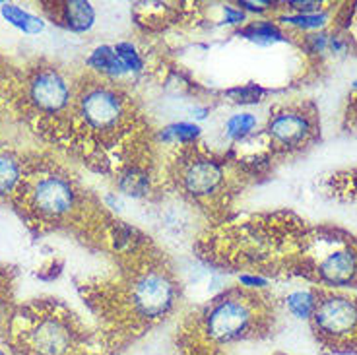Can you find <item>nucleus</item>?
Returning <instances> with one entry per match:
<instances>
[{
	"instance_id": "1",
	"label": "nucleus",
	"mask_w": 357,
	"mask_h": 355,
	"mask_svg": "<svg viewBox=\"0 0 357 355\" xmlns=\"http://www.w3.org/2000/svg\"><path fill=\"white\" fill-rule=\"evenodd\" d=\"M16 192L24 196L27 210L41 222L63 220L76 208V190L70 179L56 173H45L27 181L22 179Z\"/></svg>"
},
{
	"instance_id": "2",
	"label": "nucleus",
	"mask_w": 357,
	"mask_h": 355,
	"mask_svg": "<svg viewBox=\"0 0 357 355\" xmlns=\"http://www.w3.org/2000/svg\"><path fill=\"white\" fill-rule=\"evenodd\" d=\"M255 326V303L237 295L215 299L202 319V332L212 344L218 346L249 338Z\"/></svg>"
},
{
	"instance_id": "3",
	"label": "nucleus",
	"mask_w": 357,
	"mask_h": 355,
	"mask_svg": "<svg viewBox=\"0 0 357 355\" xmlns=\"http://www.w3.org/2000/svg\"><path fill=\"white\" fill-rule=\"evenodd\" d=\"M134 315L140 320L153 322L163 319L175 303V284L161 270H150L136 278L130 292Z\"/></svg>"
},
{
	"instance_id": "4",
	"label": "nucleus",
	"mask_w": 357,
	"mask_h": 355,
	"mask_svg": "<svg viewBox=\"0 0 357 355\" xmlns=\"http://www.w3.org/2000/svg\"><path fill=\"white\" fill-rule=\"evenodd\" d=\"M312 324L322 340L348 342L357 336V301L344 295L324 297L314 309Z\"/></svg>"
},
{
	"instance_id": "5",
	"label": "nucleus",
	"mask_w": 357,
	"mask_h": 355,
	"mask_svg": "<svg viewBox=\"0 0 357 355\" xmlns=\"http://www.w3.org/2000/svg\"><path fill=\"white\" fill-rule=\"evenodd\" d=\"M78 115L89 130L111 133L116 130L125 116V101L115 89L107 86H91L78 98Z\"/></svg>"
},
{
	"instance_id": "6",
	"label": "nucleus",
	"mask_w": 357,
	"mask_h": 355,
	"mask_svg": "<svg viewBox=\"0 0 357 355\" xmlns=\"http://www.w3.org/2000/svg\"><path fill=\"white\" fill-rule=\"evenodd\" d=\"M24 346L31 355H70L74 332L68 322L56 315L37 317L24 332Z\"/></svg>"
},
{
	"instance_id": "7",
	"label": "nucleus",
	"mask_w": 357,
	"mask_h": 355,
	"mask_svg": "<svg viewBox=\"0 0 357 355\" xmlns=\"http://www.w3.org/2000/svg\"><path fill=\"white\" fill-rule=\"evenodd\" d=\"M27 99L39 113L61 115L70 105L72 91L56 68H39L27 82Z\"/></svg>"
},
{
	"instance_id": "8",
	"label": "nucleus",
	"mask_w": 357,
	"mask_h": 355,
	"mask_svg": "<svg viewBox=\"0 0 357 355\" xmlns=\"http://www.w3.org/2000/svg\"><path fill=\"white\" fill-rule=\"evenodd\" d=\"M223 183V169L215 160L195 158L181 171V187L195 198L214 195Z\"/></svg>"
},
{
	"instance_id": "9",
	"label": "nucleus",
	"mask_w": 357,
	"mask_h": 355,
	"mask_svg": "<svg viewBox=\"0 0 357 355\" xmlns=\"http://www.w3.org/2000/svg\"><path fill=\"white\" fill-rule=\"evenodd\" d=\"M311 133V125L301 113H278L268 123V136L278 146H299L305 142V138Z\"/></svg>"
},
{
	"instance_id": "10",
	"label": "nucleus",
	"mask_w": 357,
	"mask_h": 355,
	"mask_svg": "<svg viewBox=\"0 0 357 355\" xmlns=\"http://www.w3.org/2000/svg\"><path fill=\"white\" fill-rule=\"evenodd\" d=\"M319 274L324 282L332 285L349 284L357 274V257L354 250H334L324 258L319 266Z\"/></svg>"
},
{
	"instance_id": "11",
	"label": "nucleus",
	"mask_w": 357,
	"mask_h": 355,
	"mask_svg": "<svg viewBox=\"0 0 357 355\" xmlns=\"http://www.w3.org/2000/svg\"><path fill=\"white\" fill-rule=\"evenodd\" d=\"M61 20L64 26L72 29V31H89L93 22H96V10L89 2H82V0H70L64 2L61 8Z\"/></svg>"
},
{
	"instance_id": "12",
	"label": "nucleus",
	"mask_w": 357,
	"mask_h": 355,
	"mask_svg": "<svg viewBox=\"0 0 357 355\" xmlns=\"http://www.w3.org/2000/svg\"><path fill=\"white\" fill-rule=\"evenodd\" d=\"M0 14H2V18L6 20L10 26L18 27L20 31H24L27 36H36V33L43 31V20L29 14L26 10H22L16 4H2L0 6Z\"/></svg>"
},
{
	"instance_id": "13",
	"label": "nucleus",
	"mask_w": 357,
	"mask_h": 355,
	"mask_svg": "<svg viewBox=\"0 0 357 355\" xmlns=\"http://www.w3.org/2000/svg\"><path fill=\"white\" fill-rule=\"evenodd\" d=\"M88 66L107 76H123L126 72L121 59L116 56L115 47H109V45H101L91 51L88 56Z\"/></svg>"
},
{
	"instance_id": "14",
	"label": "nucleus",
	"mask_w": 357,
	"mask_h": 355,
	"mask_svg": "<svg viewBox=\"0 0 357 355\" xmlns=\"http://www.w3.org/2000/svg\"><path fill=\"white\" fill-rule=\"evenodd\" d=\"M22 179H24V173H22V163L18 158L8 151H2L0 153V196L16 192Z\"/></svg>"
},
{
	"instance_id": "15",
	"label": "nucleus",
	"mask_w": 357,
	"mask_h": 355,
	"mask_svg": "<svg viewBox=\"0 0 357 355\" xmlns=\"http://www.w3.org/2000/svg\"><path fill=\"white\" fill-rule=\"evenodd\" d=\"M241 37L259 45H274L287 41L284 31L276 24H272V22H255V24H250V26L243 29Z\"/></svg>"
},
{
	"instance_id": "16",
	"label": "nucleus",
	"mask_w": 357,
	"mask_h": 355,
	"mask_svg": "<svg viewBox=\"0 0 357 355\" xmlns=\"http://www.w3.org/2000/svg\"><path fill=\"white\" fill-rule=\"evenodd\" d=\"M287 311L294 315L295 319H312L314 315V309H317V295L312 292H307V289H301V292L289 293L286 297Z\"/></svg>"
},
{
	"instance_id": "17",
	"label": "nucleus",
	"mask_w": 357,
	"mask_h": 355,
	"mask_svg": "<svg viewBox=\"0 0 357 355\" xmlns=\"http://www.w3.org/2000/svg\"><path fill=\"white\" fill-rule=\"evenodd\" d=\"M198 136H200V126L192 123H175L161 130V140L165 142H195Z\"/></svg>"
},
{
	"instance_id": "18",
	"label": "nucleus",
	"mask_w": 357,
	"mask_h": 355,
	"mask_svg": "<svg viewBox=\"0 0 357 355\" xmlns=\"http://www.w3.org/2000/svg\"><path fill=\"white\" fill-rule=\"evenodd\" d=\"M255 126H257V116L250 115V113H239V115H233L227 119V123H225V134L231 140H241Z\"/></svg>"
},
{
	"instance_id": "19",
	"label": "nucleus",
	"mask_w": 357,
	"mask_h": 355,
	"mask_svg": "<svg viewBox=\"0 0 357 355\" xmlns=\"http://www.w3.org/2000/svg\"><path fill=\"white\" fill-rule=\"evenodd\" d=\"M115 53L121 59L126 72H140L144 68L142 56L136 51V47L132 43H116Z\"/></svg>"
},
{
	"instance_id": "20",
	"label": "nucleus",
	"mask_w": 357,
	"mask_h": 355,
	"mask_svg": "<svg viewBox=\"0 0 357 355\" xmlns=\"http://www.w3.org/2000/svg\"><path fill=\"white\" fill-rule=\"evenodd\" d=\"M286 24L295 27H301V29H321L326 26L328 16L324 12H314V14H297V16H286L282 18Z\"/></svg>"
},
{
	"instance_id": "21",
	"label": "nucleus",
	"mask_w": 357,
	"mask_h": 355,
	"mask_svg": "<svg viewBox=\"0 0 357 355\" xmlns=\"http://www.w3.org/2000/svg\"><path fill=\"white\" fill-rule=\"evenodd\" d=\"M223 16H225V24H241L245 20V12L235 10L233 6H223Z\"/></svg>"
},
{
	"instance_id": "22",
	"label": "nucleus",
	"mask_w": 357,
	"mask_h": 355,
	"mask_svg": "<svg viewBox=\"0 0 357 355\" xmlns=\"http://www.w3.org/2000/svg\"><path fill=\"white\" fill-rule=\"evenodd\" d=\"M239 282H241L245 287H264V285L268 284L264 278H260V275H250V274L239 275Z\"/></svg>"
},
{
	"instance_id": "23",
	"label": "nucleus",
	"mask_w": 357,
	"mask_h": 355,
	"mask_svg": "<svg viewBox=\"0 0 357 355\" xmlns=\"http://www.w3.org/2000/svg\"><path fill=\"white\" fill-rule=\"evenodd\" d=\"M307 41H309V45H311L314 53H322V51L328 47V37L322 36V33L321 36H309V39H307Z\"/></svg>"
},
{
	"instance_id": "24",
	"label": "nucleus",
	"mask_w": 357,
	"mask_h": 355,
	"mask_svg": "<svg viewBox=\"0 0 357 355\" xmlns=\"http://www.w3.org/2000/svg\"><path fill=\"white\" fill-rule=\"evenodd\" d=\"M295 10H299V14H314V10H319V2H291Z\"/></svg>"
},
{
	"instance_id": "25",
	"label": "nucleus",
	"mask_w": 357,
	"mask_h": 355,
	"mask_svg": "<svg viewBox=\"0 0 357 355\" xmlns=\"http://www.w3.org/2000/svg\"><path fill=\"white\" fill-rule=\"evenodd\" d=\"M239 6L250 12H262L270 6V2H239Z\"/></svg>"
},
{
	"instance_id": "26",
	"label": "nucleus",
	"mask_w": 357,
	"mask_h": 355,
	"mask_svg": "<svg viewBox=\"0 0 357 355\" xmlns=\"http://www.w3.org/2000/svg\"><path fill=\"white\" fill-rule=\"evenodd\" d=\"M0 355H6V354H4V352H2V349H0Z\"/></svg>"
},
{
	"instance_id": "27",
	"label": "nucleus",
	"mask_w": 357,
	"mask_h": 355,
	"mask_svg": "<svg viewBox=\"0 0 357 355\" xmlns=\"http://www.w3.org/2000/svg\"><path fill=\"white\" fill-rule=\"evenodd\" d=\"M354 88H357V80H356V84H354Z\"/></svg>"
}]
</instances>
